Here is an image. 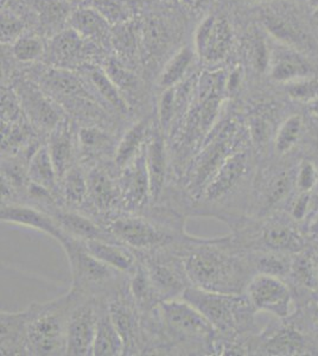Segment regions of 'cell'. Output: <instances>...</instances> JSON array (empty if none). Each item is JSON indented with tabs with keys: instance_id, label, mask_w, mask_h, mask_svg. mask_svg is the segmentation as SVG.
Here are the masks:
<instances>
[{
	"instance_id": "obj_1",
	"label": "cell",
	"mask_w": 318,
	"mask_h": 356,
	"mask_svg": "<svg viewBox=\"0 0 318 356\" xmlns=\"http://www.w3.org/2000/svg\"><path fill=\"white\" fill-rule=\"evenodd\" d=\"M193 286L222 293H245L255 275L248 251L232 235L201 239L188 236L177 243Z\"/></svg>"
},
{
	"instance_id": "obj_2",
	"label": "cell",
	"mask_w": 318,
	"mask_h": 356,
	"mask_svg": "<svg viewBox=\"0 0 318 356\" xmlns=\"http://www.w3.org/2000/svg\"><path fill=\"white\" fill-rule=\"evenodd\" d=\"M258 165L252 146L234 152L203 186L190 211L215 216L232 228L237 226L248 215Z\"/></svg>"
},
{
	"instance_id": "obj_3",
	"label": "cell",
	"mask_w": 318,
	"mask_h": 356,
	"mask_svg": "<svg viewBox=\"0 0 318 356\" xmlns=\"http://www.w3.org/2000/svg\"><path fill=\"white\" fill-rule=\"evenodd\" d=\"M159 314L166 355H215L218 332L191 304L183 298L164 300Z\"/></svg>"
},
{
	"instance_id": "obj_4",
	"label": "cell",
	"mask_w": 318,
	"mask_h": 356,
	"mask_svg": "<svg viewBox=\"0 0 318 356\" xmlns=\"http://www.w3.org/2000/svg\"><path fill=\"white\" fill-rule=\"evenodd\" d=\"M209 321L220 339L250 337L258 334L257 310L245 293H222L190 286L182 297Z\"/></svg>"
},
{
	"instance_id": "obj_5",
	"label": "cell",
	"mask_w": 318,
	"mask_h": 356,
	"mask_svg": "<svg viewBox=\"0 0 318 356\" xmlns=\"http://www.w3.org/2000/svg\"><path fill=\"white\" fill-rule=\"evenodd\" d=\"M234 241L245 251L279 252L294 254L310 246L299 223L285 211L262 218L246 216L233 227Z\"/></svg>"
},
{
	"instance_id": "obj_6",
	"label": "cell",
	"mask_w": 318,
	"mask_h": 356,
	"mask_svg": "<svg viewBox=\"0 0 318 356\" xmlns=\"http://www.w3.org/2000/svg\"><path fill=\"white\" fill-rule=\"evenodd\" d=\"M79 292L70 291L45 303L30 304L33 314L28 328L29 355H67L70 312Z\"/></svg>"
},
{
	"instance_id": "obj_7",
	"label": "cell",
	"mask_w": 318,
	"mask_h": 356,
	"mask_svg": "<svg viewBox=\"0 0 318 356\" xmlns=\"http://www.w3.org/2000/svg\"><path fill=\"white\" fill-rule=\"evenodd\" d=\"M61 245L68 258L73 277L72 290L84 295L107 298L129 280V275H122L90 254L84 241L68 235Z\"/></svg>"
},
{
	"instance_id": "obj_8",
	"label": "cell",
	"mask_w": 318,
	"mask_h": 356,
	"mask_svg": "<svg viewBox=\"0 0 318 356\" xmlns=\"http://www.w3.org/2000/svg\"><path fill=\"white\" fill-rule=\"evenodd\" d=\"M138 254L161 302L182 298L186 289L193 285L177 243Z\"/></svg>"
},
{
	"instance_id": "obj_9",
	"label": "cell",
	"mask_w": 318,
	"mask_h": 356,
	"mask_svg": "<svg viewBox=\"0 0 318 356\" xmlns=\"http://www.w3.org/2000/svg\"><path fill=\"white\" fill-rule=\"evenodd\" d=\"M254 355H318V349L310 337L287 317L277 318L258 332Z\"/></svg>"
},
{
	"instance_id": "obj_10",
	"label": "cell",
	"mask_w": 318,
	"mask_h": 356,
	"mask_svg": "<svg viewBox=\"0 0 318 356\" xmlns=\"http://www.w3.org/2000/svg\"><path fill=\"white\" fill-rule=\"evenodd\" d=\"M259 23L273 41L304 51L312 49V37L303 24L296 8L286 3L266 5L259 13Z\"/></svg>"
},
{
	"instance_id": "obj_11",
	"label": "cell",
	"mask_w": 318,
	"mask_h": 356,
	"mask_svg": "<svg viewBox=\"0 0 318 356\" xmlns=\"http://www.w3.org/2000/svg\"><path fill=\"white\" fill-rule=\"evenodd\" d=\"M109 314L125 344V355L145 354L143 315L129 292V280L107 297Z\"/></svg>"
},
{
	"instance_id": "obj_12",
	"label": "cell",
	"mask_w": 318,
	"mask_h": 356,
	"mask_svg": "<svg viewBox=\"0 0 318 356\" xmlns=\"http://www.w3.org/2000/svg\"><path fill=\"white\" fill-rule=\"evenodd\" d=\"M105 297L84 295L79 292V298L69 316L67 355L87 356L93 354L97 321Z\"/></svg>"
},
{
	"instance_id": "obj_13",
	"label": "cell",
	"mask_w": 318,
	"mask_h": 356,
	"mask_svg": "<svg viewBox=\"0 0 318 356\" xmlns=\"http://www.w3.org/2000/svg\"><path fill=\"white\" fill-rule=\"evenodd\" d=\"M40 85L61 107H68L69 111L84 113L85 111L90 112L94 106H97L92 89L70 69H49L42 74Z\"/></svg>"
},
{
	"instance_id": "obj_14",
	"label": "cell",
	"mask_w": 318,
	"mask_h": 356,
	"mask_svg": "<svg viewBox=\"0 0 318 356\" xmlns=\"http://www.w3.org/2000/svg\"><path fill=\"white\" fill-rule=\"evenodd\" d=\"M245 295L257 312H267L277 318H287L296 308L290 285L274 275H254L246 288Z\"/></svg>"
},
{
	"instance_id": "obj_15",
	"label": "cell",
	"mask_w": 318,
	"mask_h": 356,
	"mask_svg": "<svg viewBox=\"0 0 318 356\" xmlns=\"http://www.w3.org/2000/svg\"><path fill=\"white\" fill-rule=\"evenodd\" d=\"M88 179V203L86 214L97 219L104 215L121 211V191L118 171L113 161L86 168Z\"/></svg>"
},
{
	"instance_id": "obj_16",
	"label": "cell",
	"mask_w": 318,
	"mask_h": 356,
	"mask_svg": "<svg viewBox=\"0 0 318 356\" xmlns=\"http://www.w3.org/2000/svg\"><path fill=\"white\" fill-rule=\"evenodd\" d=\"M22 108L35 130L50 134L65 119L62 107L40 86L17 82L15 89Z\"/></svg>"
},
{
	"instance_id": "obj_17",
	"label": "cell",
	"mask_w": 318,
	"mask_h": 356,
	"mask_svg": "<svg viewBox=\"0 0 318 356\" xmlns=\"http://www.w3.org/2000/svg\"><path fill=\"white\" fill-rule=\"evenodd\" d=\"M233 44V29L225 17L207 16L198 25L193 36L196 56L207 63L225 60Z\"/></svg>"
},
{
	"instance_id": "obj_18",
	"label": "cell",
	"mask_w": 318,
	"mask_h": 356,
	"mask_svg": "<svg viewBox=\"0 0 318 356\" xmlns=\"http://www.w3.org/2000/svg\"><path fill=\"white\" fill-rule=\"evenodd\" d=\"M118 181L121 191V211L133 213L145 211L151 204L145 149L131 164L118 171Z\"/></svg>"
},
{
	"instance_id": "obj_19",
	"label": "cell",
	"mask_w": 318,
	"mask_h": 356,
	"mask_svg": "<svg viewBox=\"0 0 318 356\" xmlns=\"http://www.w3.org/2000/svg\"><path fill=\"white\" fill-rule=\"evenodd\" d=\"M146 168L150 179L151 203L158 204L163 199L169 182L171 158L166 134L161 127H151L145 145Z\"/></svg>"
},
{
	"instance_id": "obj_20",
	"label": "cell",
	"mask_w": 318,
	"mask_h": 356,
	"mask_svg": "<svg viewBox=\"0 0 318 356\" xmlns=\"http://www.w3.org/2000/svg\"><path fill=\"white\" fill-rule=\"evenodd\" d=\"M266 74L274 82L286 85L312 76L315 70L303 51L274 41L271 44L270 62Z\"/></svg>"
},
{
	"instance_id": "obj_21",
	"label": "cell",
	"mask_w": 318,
	"mask_h": 356,
	"mask_svg": "<svg viewBox=\"0 0 318 356\" xmlns=\"http://www.w3.org/2000/svg\"><path fill=\"white\" fill-rule=\"evenodd\" d=\"M95 47L74 29H65L57 33L49 43V62L56 68L72 70L74 67L88 61Z\"/></svg>"
},
{
	"instance_id": "obj_22",
	"label": "cell",
	"mask_w": 318,
	"mask_h": 356,
	"mask_svg": "<svg viewBox=\"0 0 318 356\" xmlns=\"http://www.w3.org/2000/svg\"><path fill=\"white\" fill-rule=\"evenodd\" d=\"M1 222L13 223L33 228L51 236L57 243H65L68 235L65 234L53 215L48 211L24 203H1L0 213Z\"/></svg>"
},
{
	"instance_id": "obj_23",
	"label": "cell",
	"mask_w": 318,
	"mask_h": 356,
	"mask_svg": "<svg viewBox=\"0 0 318 356\" xmlns=\"http://www.w3.org/2000/svg\"><path fill=\"white\" fill-rule=\"evenodd\" d=\"M117 144L100 126H81L77 130L79 162L88 168L97 163L113 161Z\"/></svg>"
},
{
	"instance_id": "obj_24",
	"label": "cell",
	"mask_w": 318,
	"mask_h": 356,
	"mask_svg": "<svg viewBox=\"0 0 318 356\" xmlns=\"http://www.w3.org/2000/svg\"><path fill=\"white\" fill-rule=\"evenodd\" d=\"M47 144L61 179L75 163L79 162L77 132H75L73 122L65 117L48 134Z\"/></svg>"
},
{
	"instance_id": "obj_25",
	"label": "cell",
	"mask_w": 318,
	"mask_h": 356,
	"mask_svg": "<svg viewBox=\"0 0 318 356\" xmlns=\"http://www.w3.org/2000/svg\"><path fill=\"white\" fill-rule=\"evenodd\" d=\"M51 215L65 234L72 236L74 239L80 240V241H88V240L118 241L97 219H94L93 216L86 214L84 211L60 207Z\"/></svg>"
},
{
	"instance_id": "obj_26",
	"label": "cell",
	"mask_w": 318,
	"mask_h": 356,
	"mask_svg": "<svg viewBox=\"0 0 318 356\" xmlns=\"http://www.w3.org/2000/svg\"><path fill=\"white\" fill-rule=\"evenodd\" d=\"M31 307L23 312H1V355H29L28 328Z\"/></svg>"
},
{
	"instance_id": "obj_27",
	"label": "cell",
	"mask_w": 318,
	"mask_h": 356,
	"mask_svg": "<svg viewBox=\"0 0 318 356\" xmlns=\"http://www.w3.org/2000/svg\"><path fill=\"white\" fill-rule=\"evenodd\" d=\"M84 245L87 251L100 261L129 277L134 273L141 263L137 252L118 241L88 240L84 241Z\"/></svg>"
},
{
	"instance_id": "obj_28",
	"label": "cell",
	"mask_w": 318,
	"mask_h": 356,
	"mask_svg": "<svg viewBox=\"0 0 318 356\" xmlns=\"http://www.w3.org/2000/svg\"><path fill=\"white\" fill-rule=\"evenodd\" d=\"M68 23L70 28L97 47L111 44L112 24L95 8L84 6L74 10L69 15Z\"/></svg>"
},
{
	"instance_id": "obj_29",
	"label": "cell",
	"mask_w": 318,
	"mask_h": 356,
	"mask_svg": "<svg viewBox=\"0 0 318 356\" xmlns=\"http://www.w3.org/2000/svg\"><path fill=\"white\" fill-rule=\"evenodd\" d=\"M305 134L304 118L301 114H291L280 122L273 140L272 156L278 158L306 157L302 150V142Z\"/></svg>"
},
{
	"instance_id": "obj_30",
	"label": "cell",
	"mask_w": 318,
	"mask_h": 356,
	"mask_svg": "<svg viewBox=\"0 0 318 356\" xmlns=\"http://www.w3.org/2000/svg\"><path fill=\"white\" fill-rule=\"evenodd\" d=\"M61 207L85 211L88 203V179L87 170L80 162L69 169L58 184Z\"/></svg>"
},
{
	"instance_id": "obj_31",
	"label": "cell",
	"mask_w": 318,
	"mask_h": 356,
	"mask_svg": "<svg viewBox=\"0 0 318 356\" xmlns=\"http://www.w3.org/2000/svg\"><path fill=\"white\" fill-rule=\"evenodd\" d=\"M94 356L125 355V344L109 314L107 298L102 300L93 344Z\"/></svg>"
},
{
	"instance_id": "obj_32",
	"label": "cell",
	"mask_w": 318,
	"mask_h": 356,
	"mask_svg": "<svg viewBox=\"0 0 318 356\" xmlns=\"http://www.w3.org/2000/svg\"><path fill=\"white\" fill-rule=\"evenodd\" d=\"M151 126L146 120H139L129 126L122 137L118 140L113 165L120 171L131 163L145 149L146 140L149 137Z\"/></svg>"
},
{
	"instance_id": "obj_33",
	"label": "cell",
	"mask_w": 318,
	"mask_h": 356,
	"mask_svg": "<svg viewBox=\"0 0 318 356\" xmlns=\"http://www.w3.org/2000/svg\"><path fill=\"white\" fill-rule=\"evenodd\" d=\"M29 178L31 182L36 183L38 186H45L48 191H53L54 194L58 197L60 178L57 175L56 168L54 165L53 158H51L47 143L40 144L38 149L35 151V154L30 158Z\"/></svg>"
},
{
	"instance_id": "obj_34",
	"label": "cell",
	"mask_w": 318,
	"mask_h": 356,
	"mask_svg": "<svg viewBox=\"0 0 318 356\" xmlns=\"http://www.w3.org/2000/svg\"><path fill=\"white\" fill-rule=\"evenodd\" d=\"M87 75L89 83L93 87L97 95H99L101 102L109 104V107L119 114L129 113L131 107L117 86L114 85V82L106 74L105 69L94 67L88 69Z\"/></svg>"
},
{
	"instance_id": "obj_35",
	"label": "cell",
	"mask_w": 318,
	"mask_h": 356,
	"mask_svg": "<svg viewBox=\"0 0 318 356\" xmlns=\"http://www.w3.org/2000/svg\"><path fill=\"white\" fill-rule=\"evenodd\" d=\"M248 255L255 275L262 273L274 275L287 282L294 254L279 252L248 251Z\"/></svg>"
},
{
	"instance_id": "obj_36",
	"label": "cell",
	"mask_w": 318,
	"mask_h": 356,
	"mask_svg": "<svg viewBox=\"0 0 318 356\" xmlns=\"http://www.w3.org/2000/svg\"><path fill=\"white\" fill-rule=\"evenodd\" d=\"M195 50L184 47L175 54L158 77V86L161 89L173 88L186 80V74L193 65Z\"/></svg>"
},
{
	"instance_id": "obj_37",
	"label": "cell",
	"mask_w": 318,
	"mask_h": 356,
	"mask_svg": "<svg viewBox=\"0 0 318 356\" xmlns=\"http://www.w3.org/2000/svg\"><path fill=\"white\" fill-rule=\"evenodd\" d=\"M104 69L131 107L132 106L131 102L132 100L137 102L139 93H141V81L137 75L114 58L107 60Z\"/></svg>"
},
{
	"instance_id": "obj_38",
	"label": "cell",
	"mask_w": 318,
	"mask_h": 356,
	"mask_svg": "<svg viewBox=\"0 0 318 356\" xmlns=\"http://www.w3.org/2000/svg\"><path fill=\"white\" fill-rule=\"evenodd\" d=\"M289 318L310 337L318 349V300L314 296L296 304Z\"/></svg>"
},
{
	"instance_id": "obj_39",
	"label": "cell",
	"mask_w": 318,
	"mask_h": 356,
	"mask_svg": "<svg viewBox=\"0 0 318 356\" xmlns=\"http://www.w3.org/2000/svg\"><path fill=\"white\" fill-rule=\"evenodd\" d=\"M262 30H253L248 35L246 50L252 68L258 73H267L270 62L271 44Z\"/></svg>"
},
{
	"instance_id": "obj_40",
	"label": "cell",
	"mask_w": 318,
	"mask_h": 356,
	"mask_svg": "<svg viewBox=\"0 0 318 356\" xmlns=\"http://www.w3.org/2000/svg\"><path fill=\"white\" fill-rule=\"evenodd\" d=\"M111 44L124 56L132 57L137 49V33L129 21L112 28Z\"/></svg>"
},
{
	"instance_id": "obj_41",
	"label": "cell",
	"mask_w": 318,
	"mask_h": 356,
	"mask_svg": "<svg viewBox=\"0 0 318 356\" xmlns=\"http://www.w3.org/2000/svg\"><path fill=\"white\" fill-rule=\"evenodd\" d=\"M13 56L23 63L40 60L45 54V47L40 37L23 35L13 44Z\"/></svg>"
},
{
	"instance_id": "obj_42",
	"label": "cell",
	"mask_w": 318,
	"mask_h": 356,
	"mask_svg": "<svg viewBox=\"0 0 318 356\" xmlns=\"http://www.w3.org/2000/svg\"><path fill=\"white\" fill-rule=\"evenodd\" d=\"M296 191L312 193L318 182V168L315 157H303L296 168Z\"/></svg>"
},
{
	"instance_id": "obj_43",
	"label": "cell",
	"mask_w": 318,
	"mask_h": 356,
	"mask_svg": "<svg viewBox=\"0 0 318 356\" xmlns=\"http://www.w3.org/2000/svg\"><path fill=\"white\" fill-rule=\"evenodd\" d=\"M87 6L95 8L112 25L129 21V10L124 0H89Z\"/></svg>"
},
{
	"instance_id": "obj_44",
	"label": "cell",
	"mask_w": 318,
	"mask_h": 356,
	"mask_svg": "<svg viewBox=\"0 0 318 356\" xmlns=\"http://www.w3.org/2000/svg\"><path fill=\"white\" fill-rule=\"evenodd\" d=\"M286 92L294 102L310 105L318 100V77L312 75L286 83Z\"/></svg>"
},
{
	"instance_id": "obj_45",
	"label": "cell",
	"mask_w": 318,
	"mask_h": 356,
	"mask_svg": "<svg viewBox=\"0 0 318 356\" xmlns=\"http://www.w3.org/2000/svg\"><path fill=\"white\" fill-rule=\"evenodd\" d=\"M24 24L15 13L8 10L1 11V43L13 44L15 42L23 36Z\"/></svg>"
},
{
	"instance_id": "obj_46",
	"label": "cell",
	"mask_w": 318,
	"mask_h": 356,
	"mask_svg": "<svg viewBox=\"0 0 318 356\" xmlns=\"http://www.w3.org/2000/svg\"><path fill=\"white\" fill-rule=\"evenodd\" d=\"M40 10L43 13V21L50 25L56 24L70 15V13H68L67 11L65 4L61 1H56V0L45 1L40 6Z\"/></svg>"
},
{
	"instance_id": "obj_47",
	"label": "cell",
	"mask_w": 318,
	"mask_h": 356,
	"mask_svg": "<svg viewBox=\"0 0 318 356\" xmlns=\"http://www.w3.org/2000/svg\"><path fill=\"white\" fill-rule=\"evenodd\" d=\"M144 42L151 53L157 51V49L164 44V33H161V25L156 22H151L146 25L144 29Z\"/></svg>"
},
{
	"instance_id": "obj_48",
	"label": "cell",
	"mask_w": 318,
	"mask_h": 356,
	"mask_svg": "<svg viewBox=\"0 0 318 356\" xmlns=\"http://www.w3.org/2000/svg\"><path fill=\"white\" fill-rule=\"evenodd\" d=\"M303 233L305 234L306 238L310 240L311 243L318 238V194L316 202H315L314 209L309 215V218L301 226Z\"/></svg>"
},
{
	"instance_id": "obj_49",
	"label": "cell",
	"mask_w": 318,
	"mask_h": 356,
	"mask_svg": "<svg viewBox=\"0 0 318 356\" xmlns=\"http://www.w3.org/2000/svg\"><path fill=\"white\" fill-rule=\"evenodd\" d=\"M241 83V74L239 69H235L225 79V94H234L239 89V86Z\"/></svg>"
},
{
	"instance_id": "obj_50",
	"label": "cell",
	"mask_w": 318,
	"mask_h": 356,
	"mask_svg": "<svg viewBox=\"0 0 318 356\" xmlns=\"http://www.w3.org/2000/svg\"><path fill=\"white\" fill-rule=\"evenodd\" d=\"M312 251H314L315 280H316V291L314 296H318V251L315 250L314 247H312Z\"/></svg>"
},
{
	"instance_id": "obj_51",
	"label": "cell",
	"mask_w": 318,
	"mask_h": 356,
	"mask_svg": "<svg viewBox=\"0 0 318 356\" xmlns=\"http://www.w3.org/2000/svg\"><path fill=\"white\" fill-rule=\"evenodd\" d=\"M180 1L186 5V6H189V8H196V6L201 4L203 0H180Z\"/></svg>"
},
{
	"instance_id": "obj_52",
	"label": "cell",
	"mask_w": 318,
	"mask_h": 356,
	"mask_svg": "<svg viewBox=\"0 0 318 356\" xmlns=\"http://www.w3.org/2000/svg\"><path fill=\"white\" fill-rule=\"evenodd\" d=\"M308 3L314 11H318V0H308Z\"/></svg>"
},
{
	"instance_id": "obj_53",
	"label": "cell",
	"mask_w": 318,
	"mask_h": 356,
	"mask_svg": "<svg viewBox=\"0 0 318 356\" xmlns=\"http://www.w3.org/2000/svg\"><path fill=\"white\" fill-rule=\"evenodd\" d=\"M312 21H314L315 28H316L318 33V11H314V13H312Z\"/></svg>"
},
{
	"instance_id": "obj_54",
	"label": "cell",
	"mask_w": 318,
	"mask_h": 356,
	"mask_svg": "<svg viewBox=\"0 0 318 356\" xmlns=\"http://www.w3.org/2000/svg\"><path fill=\"white\" fill-rule=\"evenodd\" d=\"M311 245H312V247H314L315 250H317L318 251V238L317 239H315L312 243H311Z\"/></svg>"
},
{
	"instance_id": "obj_55",
	"label": "cell",
	"mask_w": 318,
	"mask_h": 356,
	"mask_svg": "<svg viewBox=\"0 0 318 356\" xmlns=\"http://www.w3.org/2000/svg\"><path fill=\"white\" fill-rule=\"evenodd\" d=\"M248 1H255V3H269V1H274V0H248Z\"/></svg>"
},
{
	"instance_id": "obj_56",
	"label": "cell",
	"mask_w": 318,
	"mask_h": 356,
	"mask_svg": "<svg viewBox=\"0 0 318 356\" xmlns=\"http://www.w3.org/2000/svg\"><path fill=\"white\" fill-rule=\"evenodd\" d=\"M316 163H317V168H318V156H316ZM315 191H316V193H317L318 194V182H317V186H316V189H315Z\"/></svg>"
},
{
	"instance_id": "obj_57",
	"label": "cell",
	"mask_w": 318,
	"mask_h": 356,
	"mask_svg": "<svg viewBox=\"0 0 318 356\" xmlns=\"http://www.w3.org/2000/svg\"><path fill=\"white\" fill-rule=\"evenodd\" d=\"M315 298L318 300V296H314Z\"/></svg>"
},
{
	"instance_id": "obj_58",
	"label": "cell",
	"mask_w": 318,
	"mask_h": 356,
	"mask_svg": "<svg viewBox=\"0 0 318 356\" xmlns=\"http://www.w3.org/2000/svg\"><path fill=\"white\" fill-rule=\"evenodd\" d=\"M317 156H318V154H317Z\"/></svg>"
}]
</instances>
